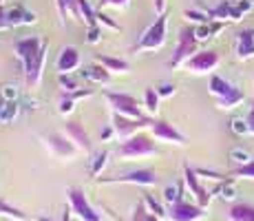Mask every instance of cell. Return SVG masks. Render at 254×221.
<instances>
[{
	"instance_id": "obj_1",
	"label": "cell",
	"mask_w": 254,
	"mask_h": 221,
	"mask_svg": "<svg viewBox=\"0 0 254 221\" xmlns=\"http://www.w3.org/2000/svg\"><path fill=\"white\" fill-rule=\"evenodd\" d=\"M47 51H49V42L40 36H27L13 42V53L22 62L24 82H27L29 88H38L42 84Z\"/></svg>"
},
{
	"instance_id": "obj_2",
	"label": "cell",
	"mask_w": 254,
	"mask_h": 221,
	"mask_svg": "<svg viewBox=\"0 0 254 221\" xmlns=\"http://www.w3.org/2000/svg\"><path fill=\"white\" fill-rule=\"evenodd\" d=\"M150 137L153 135L139 131V133H135V135H130L128 140H122L120 148H117V157H120L122 161L139 159V157H155L159 150L155 148V144H153Z\"/></svg>"
},
{
	"instance_id": "obj_3",
	"label": "cell",
	"mask_w": 254,
	"mask_h": 221,
	"mask_svg": "<svg viewBox=\"0 0 254 221\" xmlns=\"http://www.w3.org/2000/svg\"><path fill=\"white\" fill-rule=\"evenodd\" d=\"M197 51H199V40H197V36H194V27L179 29L177 47H175V51H173V58L168 60V67L170 69L184 67Z\"/></svg>"
},
{
	"instance_id": "obj_4",
	"label": "cell",
	"mask_w": 254,
	"mask_h": 221,
	"mask_svg": "<svg viewBox=\"0 0 254 221\" xmlns=\"http://www.w3.org/2000/svg\"><path fill=\"white\" fill-rule=\"evenodd\" d=\"M166 29H168V13L157 16V20L146 29V33L139 38V42L133 47L135 53L141 51H157L166 44Z\"/></svg>"
},
{
	"instance_id": "obj_5",
	"label": "cell",
	"mask_w": 254,
	"mask_h": 221,
	"mask_svg": "<svg viewBox=\"0 0 254 221\" xmlns=\"http://www.w3.org/2000/svg\"><path fill=\"white\" fill-rule=\"evenodd\" d=\"M66 199H69L73 215L80 221H102V215L91 206V201L86 199L84 190H82L80 186H71V188L66 190Z\"/></svg>"
},
{
	"instance_id": "obj_6",
	"label": "cell",
	"mask_w": 254,
	"mask_h": 221,
	"mask_svg": "<svg viewBox=\"0 0 254 221\" xmlns=\"http://www.w3.org/2000/svg\"><path fill=\"white\" fill-rule=\"evenodd\" d=\"M221 62V56H219L214 49H203V51H197L188 62L184 65V69L192 75H208Z\"/></svg>"
},
{
	"instance_id": "obj_7",
	"label": "cell",
	"mask_w": 254,
	"mask_h": 221,
	"mask_svg": "<svg viewBox=\"0 0 254 221\" xmlns=\"http://www.w3.org/2000/svg\"><path fill=\"white\" fill-rule=\"evenodd\" d=\"M153 124V117H128V115H120V113H113V129H115V135L120 140H128L130 135L135 133L144 131V129H150Z\"/></svg>"
},
{
	"instance_id": "obj_8",
	"label": "cell",
	"mask_w": 254,
	"mask_h": 221,
	"mask_svg": "<svg viewBox=\"0 0 254 221\" xmlns=\"http://www.w3.org/2000/svg\"><path fill=\"white\" fill-rule=\"evenodd\" d=\"M104 97L109 100L113 113H120V115H128V117H146L144 111H141L139 102L135 100L128 93H117V91H106Z\"/></svg>"
},
{
	"instance_id": "obj_9",
	"label": "cell",
	"mask_w": 254,
	"mask_h": 221,
	"mask_svg": "<svg viewBox=\"0 0 254 221\" xmlns=\"http://www.w3.org/2000/svg\"><path fill=\"white\" fill-rule=\"evenodd\" d=\"M100 184H133V186H157L159 177L155 175V170L150 168H139V170H130L126 175L120 177H97Z\"/></svg>"
},
{
	"instance_id": "obj_10",
	"label": "cell",
	"mask_w": 254,
	"mask_h": 221,
	"mask_svg": "<svg viewBox=\"0 0 254 221\" xmlns=\"http://www.w3.org/2000/svg\"><path fill=\"white\" fill-rule=\"evenodd\" d=\"M148 131H150V135H153L155 140L166 142V144H177V146L188 144V137H186L182 131H177L170 122H166V120H157V117H155Z\"/></svg>"
},
{
	"instance_id": "obj_11",
	"label": "cell",
	"mask_w": 254,
	"mask_h": 221,
	"mask_svg": "<svg viewBox=\"0 0 254 221\" xmlns=\"http://www.w3.org/2000/svg\"><path fill=\"white\" fill-rule=\"evenodd\" d=\"M168 219L170 221H201L206 219V208L199 204H188V201H177L168 206Z\"/></svg>"
},
{
	"instance_id": "obj_12",
	"label": "cell",
	"mask_w": 254,
	"mask_h": 221,
	"mask_svg": "<svg viewBox=\"0 0 254 221\" xmlns=\"http://www.w3.org/2000/svg\"><path fill=\"white\" fill-rule=\"evenodd\" d=\"M49 150H51V155L60 157V159H73L75 157V153L80 148H77L75 144L69 140V137L64 135V133H51V135L45 137Z\"/></svg>"
},
{
	"instance_id": "obj_13",
	"label": "cell",
	"mask_w": 254,
	"mask_h": 221,
	"mask_svg": "<svg viewBox=\"0 0 254 221\" xmlns=\"http://www.w3.org/2000/svg\"><path fill=\"white\" fill-rule=\"evenodd\" d=\"M184 184L190 188V193L194 195V199H197V204L201 206V208H208L210 199H212V193H208L206 188L201 186V181H199V175L194 168H190L188 164L184 166Z\"/></svg>"
},
{
	"instance_id": "obj_14",
	"label": "cell",
	"mask_w": 254,
	"mask_h": 221,
	"mask_svg": "<svg viewBox=\"0 0 254 221\" xmlns=\"http://www.w3.org/2000/svg\"><path fill=\"white\" fill-rule=\"evenodd\" d=\"M64 135L69 137V140L82 150V153H86V155L93 153L91 137H89V133L84 131V126H82L80 122H66L64 124Z\"/></svg>"
},
{
	"instance_id": "obj_15",
	"label": "cell",
	"mask_w": 254,
	"mask_h": 221,
	"mask_svg": "<svg viewBox=\"0 0 254 221\" xmlns=\"http://www.w3.org/2000/svg\"><path fill=\"white\" fill-rule=\"evenodd\" d=\"M4 20L7 27H20V24H33L38 20V16L29 9H24L22 4H13V7H4Z\"/></svg>"
},
{
	"instance_id": "obj_16",
	"label": "cell",
	"mask_w": 254,
	"mask_h": 221,
	"mask_svg": "<svg viewBox=\"0 0 254 221\" xmlns=\"http://www.w3.org/2000/svg\"><path fill=\"white\" fill-rule=\"evenodd\" d=\"M82 65V56L75 47H64L56 60V67L60 73H75Z\"/></svg>"
},
{
	"instance_id": "obj_17",
	"label": "cell",
	"mask_w": 254,
	"mask_h": 221,
	"mask_svg": "<svg viewBox=\"0 0 254 221\" xmlns=\"http://www.w3.org/2000/svg\"><path fill=\"white\" fill-rule=\"evenodd\" d=\"M237 58L239 60H250L254 58V27L243 29L237 38Z\"/></svg>"
},
{
	"instance_id": "obj_18",
	"label": "cell",
	"mask_w": 254,
	"mask_h": 221,
	"mask_svg": "<svg viewBox=\"0 0 254 221\" xmlns=\"http://www.w3.org/2000/svg\"><path fill=\"white\" fill-rule=\"evenodd\" d=\"M82 75H84V80L97 82V84H111V82H113V73L102 67L100 62H93L91 67H86L84 71H82Z\"/></svg>"
},
{
	"instance_id": "obj_19",
	"label": "cell",
	"mask_w": 254,
	"mask_h": 221,
	"mask_svg": "<svg viewBox=\"0 0 254 221\" xmlns=\"http://www.w3.org/2000/svg\"><path fill=\"white\" fill-rule=\"evenodd\" d=\"M226 24L228 22H223V20H210L206 24H197V27H194V36H197L199 42H206L210 38H217L219 33L226 29Z\"/></svg>"
},
{
	"instance_id": "obj_20",
	"label": "cell",
	"mask_w": 254,
	"mask_h": 221,
	"mask_svg": "<svg viewBox=\"0 0 254 221\" xmlns=\"http://www.w3.org/2000/svg\"><path fill=\"white\" fill-rule=\"evenodd\" d=\"M234 84H230V82L226 80V77H221V75H217V73H212L210 75V84H208V91H210V95L214 97V100H219V97H226V95H230V93L234 91Z\"/></svg>"
},
{
	"instance_id": "obj_21",
	"label": "cell",
	"mask_w": 254,
	"mask_h": 221,
	"mask_svg": "<svg viewBox=\"0 0 254 221\" xmlns=\"http://www.w3.org/2000/svg\"><path fill=\"white\" fill-rule=\"evenodd\" d=\"M95 62H100L104 69H109L111 73H128L130 71V65L122 58H113V56H104V53H97L95 56Z\"/></svg>"
},
{
	"instance_id": "obj_22",
	"label": "cell",
	"mask_w": 254,
	"mask_h": 221,
	"mask_svg": "<svg viewBox=\"0 0 254 221\" xmlns=\"http://www.w3.org/2000/svg\"><path fill=\"white\" fill-rule=\"evenodd\" d=\"M230 221H254V206L252 204H234L228 213Z\"/></svg>"
},
{
	"instance_id": "obj_23",
	"label": "cell",
	"mask_w": 254,
	"mask_h": 221,
	"mask_svg": "<svg viewBox=\"0 0 254 221\" xmlns=\"http://www.w3.org/2000/svg\"><path fill=\"white\" fill-rule=\"evenodd\" d=\"M243 100H246L243 91H241V88H234L230 95L219 97V100H214V102H217V106H219L221 111H232V109H237L239 104H243Z\"/></svg>"
},
{
	"instance_id": "obj_24",
	"label": "cell",
	"mask_w": 254,
	"mask_h": 221,
	"mask_svg": "<svg viewBox=\"0 0 254 221\" xmlns=\"http://www.w3.org/2000/svg\"><path fill=\"white\" fill-rule=\"evenodd\" d=\"M230 11H232V0H221L217 7L208 9V16H210V20L228 22V20H230Z\"/></svg>"
},
{
	"instance_id": "obj_25",
	"label": "cell",
	"mask_w": 254,
	"mask_h": 221,
	"mask_svg": "<svg viewBox=\"0 0 254 221\" xmlns=\"http://www.w3.org/2000/svg\"><path fill=\"white\" fill-rule=\"evenodd\" d=\"M159 93H157V88L155 86H150V88H146V93H144V109L148 111V115H157L159 113Z\"/></svg>"
},
{
	"instance_id": "obj_26",
	"label": "cell",
	"mask_w": 254,
	"mask_h": 221,
	"mask_svg": "<svg viewBox=\"0 0 254 221\" xmlns=\"http://www.w3.org/2000/svg\"><path fill=\"white\" fill-rule=\"evenodd\" d=\"M182 193H184V184H182V181H177V184H168L164 188V201L168 206L177 204V201H182Z\"/></svg>"
},
{
	"instance_id": "obj_27",
	"label": "cell",
	"mask_w": 254,
	"mask_h": 221,
	"mask_svg": "<svg viewBox=\"0 0 254 221\" xmlns=\"http://www.w3.org/2000/svg\"><path fill=\"white\" fill-rule=\"evenodd\" d=\"M128 221H159V217H155V215L150 213L148 208H146L144 199H141L139 204L135 206V210H133V215H130Z\"/></svg>"
},
{
	"instance_id": "obj_28",
	"label": "cell",
	"mask_w": 254,
	"mask_h": 221,
	"mask_svg": "<svg viewBox=\"0 0 254 221\" xmlns=\"http://www.w3.org/2000/svg\"><path fill=\"white\" fill-rule=\"evenodd\" d=\"M144 204H146V208L150 210V213L155 215V217H159V219H164V217H168V210L164 208L162 204H159L157 199L153 197V195H148V193H144Z\"/></svg>"
},
{
	"instance_id": "obj_29",
	"label": "cell",
	"mask_w": 254,
	"mask_h": 221,
	"mask_svg": "<svg viewBox=\"0 0 254 221\" xmlns=\"http://www.w3.org/2000/svg\"><path fill=\"white\" fill-rule=\"evenodd\" d=\"M0 215H4V217H13V219H18V221H27V213H22L20 208H16V206H11V204H7L4 199H0Z\"/></svg>"
},
{
	"instance_id": "obj_30",
	"label": "cell",
	"mask_w": 254,
	"mask_h": 221,
	"mask_svg": "<svg viewBox=\"0 0 254 221\" xmlns=\"http://www.w3.org/2000/svg\"><path fill=\"white\" fill-rule=\"evenodd\" d=\"M184 18L194 24H206L210 22V16H208V9L206 11H201V9H186L184 11Z\"/></svg>"
},
{
	"instance_id": "obj_31",
	"label": "cell",
	"mask_w": 254,
	"mask_h": 221,
	"mask_svg": "<svg viewBox=\"0 0 254 221\" xmlns=\"http://www.w3.org/2000/svg\"><path fill=\"white\" fill-rule=\"evenodd\" d=\"M58 82H60V86L64 88L66 93L77 91V88H80V80H77L73 73H60V75H58Z\"/></svg>"
},
{
	"instance_id": "obj_32",
	"label": "cell",
	"mask_w": 254,
	"mask_h": 221,
	"mask_svg": "<svg viewBox=\"0 0 254 221\" xmlns=\"http://www.w3.org/2000/svg\"><path fill=\"white\" fill-rule=\"evenodd\" d=\"M212 195H219L223 201H232L234 197H237V190H234L232 181H226V184H219L217 188H214Z\"/></svg>"
},
{
	"instance_id": "obj_33",
	"label": "cell",
	"mask_w": 254,
	"mask_h": 221,
	"mask_svg": "<svg viewBox=\"0 0 254 221\" xmlns=\"http://www.w3.org/2000/svg\"><path fill=\"white\" fill-rule=\"evenodd\" d=\"M95 20H97V24L100 27H106V29H111V31H122V27L117 24L115 20H111L109 16H106L102 9H97V13H95Z\"/></svg>"
},
{
	"instance_id": "obj_34",
	"label": "cell",
	"mask_w": 254,
	"mask_h": 221,
	"mask_svg": "<svg viewBox=\"0 0 254 221\" xmlns=\"http://www.w3.org/2000/svg\"><path fill=\"white\" fill-rule=\"evenodd\" d=\"M106 159H109V153H106V150H102V153L95 155V159H93V166H91V175L93 177H100L102 168L106 166Z\"/></svg>"
},
{
	"instance_id": "obj_35",
	"label": "cell",
	"mask_w": 254,
	"mask_h": 221,
	"mask_svg": "<svg viewBox=\"0 0 254 221\" xmlns=\"http://www.w3.org/2000/svg\"><path fill=\"white\" fill-rule=\"evenodd\" d=\"M232 177H246V179H254V159H250L248 164L237 166L232 170Z\"/></svg>"
},
{
	"instance_id": "obj_36",
	"label": "cell",
	"mask_w": 254,
	"mask_h": 221,
	"mask_svg": "<svg viewBox=\"0 0 254 221\" xmlns=\"http://www.w3.org/2000/svg\"><path fill=\"white\" fill-rule=\"evenodd\" d=\"M230 159L237 161L239 166H243V164H248L252 157H250V153H248V150H243V148H232V150H230Z\"/></svg>"
},
{
	"instance_id": "obj_37",
	"label": "cell",
	"mask_w": 254,
	"mask_h": 221,
	"mask_svg": "<svg viewBox=\"0 0 254 221\" xmlns=\"http://www.w3.org/2000/svg\"><path fill=\"white\" fill-rule=\"evenodd\" d=\"M230 129L237 133V135H248V133H250L248 120H243V117H237V120H232V122H230Z\"/></svg>"
},
{
	"instance_id": "obj_38",
	"label": "cell",
	"mask_w": 254,
	"mask_h": 221,
	"mask_svg": "<svg viewBox=\"0 0 254 221\" xmlns=\"http://www.w3.org/2000/svg\"><path fill=\"white\" fill-rule=\"evenodd\" d=\"M130 0H100L97 2V9H104V7H113V9H126L128 7Z\"/></svg>"
},
{
	"instance_id": "obj_39",
	"label": "cell",
	"mask_w": 254,
	"mask_h": 221,
	"mask_svg": "<svg viewBox=\"0 0 254 221\" xmlns=\"http://www.w3.org/2000/svg\"><path fill=\"white\" fill-rule=\"evenodd\" d=\"M86 40H89L91 44H95V42L102 40V27H100V24H93V27H89V31H86Z\"/></svg>"
},
{
	"instance_id": "obj_40",
	"label": "cell",
	"mask_w": 254,
	"mask_h": 221,
	"mask_svg": "<svg viewBox=\"0 0 254 221\" xmlns=\"http://www.w3.org/2000/svg\"><path fill=\"white\" fill-rule=\"evenodd\" d=\"M157 93H159V97H173L175 95V84H170V82H162V84L157 86Z\"/></svg>"
},
{
	"instance_id": "obj_41",
	"label": "cell",
	"mask_w": 254,
	"mask_h": 221,
	"mask_svg": "<svg viewBox=\"0 0 254 221\" xmlns=\"http://www.w3.org/2000/svg\"><path fill=\"white\" fill-rule=\"evenodd\" d=\"M194 170H197V175H203V177H208V179H217V181L226 179V175L217 173V170H208V168H194Z\"/></svg>"
},
{
	"instance_id": "obj_42",
	"label": "cell",
	"mask_w": 254,
	"mask_h": 221,
	"mask_svg": "<svg viewBox=\"0 0 254 221\" xmlns=\"http://www.w3.org/2000/svg\"><path fill=\"white\" fill-rule=\"evenodd\" d=\"M73 104H75V102H73L69 95H64V97H62V100H60V113H62V115H66V113H71L73 109H75V106H73Z\"/></svg>"
},
{
	"instance_id": "obj_43",
	"label": "cell",
	"mask_w": 254,
	"mask_h": 221,
	"mask_svg": "<svg viewBox=\"0 0 254 221\" xmlns=\"http://www.w3.org/2000/svg\"><path fill=\"white\" fill-rule=\"evenodd\" d=\"M113 135H115V129H113V124H111V126H106V129L102 131V135H100V137H102V142H109Z\"/></svg>"
},
{
	"instance_id": "obj_44",
	"label": "cell",
	"mask_w": 254,
	"mask_h": 221,
	"mask_svg": "<svg viewBox=\"0 0 254 221\" xmlns=\"http://www.w3.org/2000/svg\"><path fill=\"white\" fill-rule=\"evenodd\" d=\"M155 13H157V16L166 13V0H155Z\"/></svg>"
},
{
	"instance_id": "obj_45",
	"label": "cell",
	"mask_w": 254,
	"mask_h": 221,
	"mask_svg": "<svg viewBox=\"0 0 254 221\" xmlns=\"http://www.w3.org/2000/svg\"><path fill=\"white\" fill-rule=\"evenodd\" d=\"M248 126H250V133L254 135V100H252V109H250V113H248Z\"/></svg>"
},
{
	"instance_id": "obj_46",
	"label": "cell",
	"mask_w": 254,
	"mask_h": 221,
	"mask_svg": "<svg viewBox=\"0 0 254 221\" xmlns=\"http://www.w3.org/2000/svg\"><path fill=\"white\" fill-rule=\"evenodd\" d=\"M71 215H73L71 206H64V208H62V221H71Z\"/></svg>"
},
{
	"instance_id": "obj_47",
	"label": "cell",
	"mask_w": 254,
	"mask_h": 221,
	"mask_svg": "<svg viewBox=\"0 0 254 221\" xmlns=\"http://www.w3.org/2000/svg\"><path fill=\"white\" fill-rule=\"evenodd\" d=\"M36 221H53V219H49V217H36ZM62 221V219H60Z\"/></svg>"
},
{
	"instance_id": "obj_48",
	"label": "cell",
	"mask_w": 254,
	"mask_h": 221,
	"mask_svg": "<svg viewBox=\"0 0 254 221\" xmlns=\"http://www.w3.org/2000/svg\"><path fill=\"white\" fill-rule=\"evenodd\" d=\"M0 221H13V219H9V217H4V219H0Z\"/></svg>"
},
{
	"instance_id": "obj_49",
	"label": "cell",
	"mask_w": 254,
	"mask_h": 221,
	"mask_svg": "<svg viewBox=\"0 0 254 221\" xmlns=\"http://www.w3.org/2000/svg\"><path fill=\"white\" fill-rule=\"evenodd\" d=\"M250 2H252V4H254V0H250Z\"/></svg>"
},
{
	"instance_id": "obj_50",
	"label": "cell",
	"mask_w": 254,
	"mask_h": 221,
	"mask_svg": "<svg viewBox=\"0 0 254 221\" xmlns=\"http://www.w3.org/2000/svg\"><path fill=\"white\" fill-rule=\"evenodd\" d=\"M0 4H2V0H0Z\"/></svg>"
}]
</instances>
